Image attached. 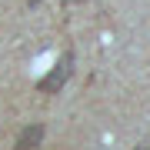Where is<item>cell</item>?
Returning a JSON list of instances; mask_svg holds the SVG:
<instances>
[{
    "instance_id": "cell-1",
    "label": "cell",
    "mask_w": 150,
    "mask_h": 150,
    "mask_svg": "<svg viewBox=\"0 0 150 150\" xmlns=\"http://www.w3.org/2000/svg\"><path fill=\"white\" fill-rule=\"evenodd\" d=\"M70 74H74V54L67 50V54L60 57V64L50 70V74L43 77L40 83H37V90H40V93H47V97H50V93H60V90H64V83L70 80Z\"/></svg>"
},
{
    "instance_id": "cell-2",
    "label": "cell",
    "mask_w": 150,
    "mask_h": 150,
    "mask_svg": "<svg viewBox=\"0 0 150 150\" xmlns=\"http://www.w3.org/2000/svg\"><path fill=\"white\" fill-rule=\"evenodd\" d=\"M43 123H33V127H23L20 130V137H17V147H23V150H30V147H40L43 144Z\"/></svg>"
},
{
    "instance_id": "cell-3",
    "label": "cell",
    "mask_w": 150,
    "mask_h": 150,
    "mask_svg": "<svg viewBox=\"0 0 150 150\" xmlns=\"http://www.w3.org/2000/svg\"><path fill=\"white\" fill-rule=\"evenodd\" d=\"M74 4H80V0H74Z\"/></svg>"
}]
</instances>
